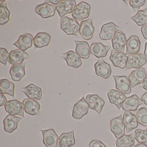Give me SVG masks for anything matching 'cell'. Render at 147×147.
Returning <instances> with one entry per match:
<instances>
[{"label": "cell", "instance_id": "obj_1", "mask_svg": "<svg viewBox=\"0 0 147 147\" xmlns=\"http://www.w3.org/2000/svg\"><path fill=\"white\" fill-rule=\"evenodd\" d=\"M61 30L68 35L79 36L80 25L74 19L64 17L61 20Z\"/></svg>", "mask_w": 147, "mask_h": 147}, {"label": "cell", "instance_id": "obj_2", "mask_svg": "<svg viewBox=\"0 0 147 147\" xmlns=\"http://www.w3.org/2000/svg\"><path fill=\"white\" fill-rule=\"evenodd\" d=\"M91 7L86 2L82 1L76 5L72 12V16L78 21H83L88 18L90 15Z\"/></svg>", "mask_w": 147, "mask_h": 147}, {"label": "cell", "instance_id": "obj_3", "mask_svg": "<svg viewBox=\"0 0 147 147\" xmlns=\"http://www.w3.org/2000/svg\"><path fill=\"white\" fill-rule=\"evenodd\" d=\"M147 61L144 54L137 53L129 55L125 70L126 71L131 68L136 69L140 68L146 64Z\"/></svg>", "mask_w": 147, "mask_h": 147}, {"label": "cell", "instance_id": "obj_4", "mask_svg": "<svg viewBox=\"0 0 147 147\" xmlns=\"http://www.w3.org/2000/svg\"><path fill=\"white\" fill-rule=\"evenodd\" d=\"M89 106L84 97L74 104L72 111V117L76 119H81L88 113Z\"/></svg>", "mask_w": 147, "mask_h": 147}, {"label": "cell", "instance_id": "obj_5", "mask_svg": "<svg viewBox=\"0 0 147 147\" xmlns=\"http://www.w3.org/2000/svg\"><path fill=\"white\" fill-rule=\"evenodd\" d=\"M111 131L119 139L125 134V125L123 122L122 114L113 119L110 122Z\"/></svg>", "mask_w": 147, "mask_h": 147}, {"label": "cell", "instance_id": "obj_6", "mask_svg": "<svg viewBox=\"0 0 147 147\" xmlns=\"http://www.w3.org/2000/svg\"><path fill=\"white\" fill-rule=\"evenodd\" d=\"M5 108L7 112L11 115H19L25 118L24 105L17 100H12L7 101L5 105Z\"/></svg>", "mask_w": 147, "mask_h": 147}, {"label": "cell", "instance_id": "obj_7", "mask_svg": "<svg viewBox=\"0 0 147 147\" xmlns=\"http://www.w3.org/2000/svg\"><path fill=\"white\" fill-rule=\"evenodd\" d=\"M57 6L47 3L38 5L35 8L36 13L43 18H49L55 16Z\"/></svg>", "mask_w": 147, "mask_h": 147}, {"label": "cell", "instance_id": "obj_8", "mask_svg": "<svg viewBox=\"0 0 147 147\" xmlns=\"http://www.w3.org/2000/svg\"><path fill=\"white\" fill-rule=\"evenodd\" d=\"M86 100L90 109L96 111L98 114L100 115L105 104L104 100L97 94H89L86 97Z\"/></svg>", "mask_w": 147, "mask_h": 147}, {"label": "cell", "instance_id": "obj_9", "mask_svg": "<svg viewBox=\"0 0 147 147\" xmlns=\"http://www.w3.org/2000/svg\"><path fill=\"white\" fill-rule=\"evenodd\" d=\"M76 3L75 0H61L56 8L60 18H62L66 14L72 13Z\"/></svg>", "mask_w": 147, "mask_h": 147}, {"label": "cell", "instance_id": "obj_10", "mask_svg": "<svg viewBox=\"0 0 147 147\" xmlns=\"http://www.w3.org/2000/svg\"><path fill=\"white\" fill-rule=\"evenodd\" d=\"M115 82V87L117 90L124 94H129L131 92V85L126 76H113Z\"/></svg>", "mask_w": 147, "mask_h": 147}, {"label": "cell", "instance_id": "obj_11", "mask_svg": "<svg viewBox=\"0 0 147 147\" xmlns=\"http://www.w3.org/2000/svg\"><path fill=\"white\" fill-rule=\"evenodd\" d=\"M128 57L124 53L112 50L110 57V61L115 67L124 69L127 63Z\"/></svg>", "mask_w": 147, "mask_h": 147}, {"label": "cell", "instance_id": "obj_12", "mask_svg": "<svg viewBox=\"0 0 147 147\" xmlns=\"http://www.w3.org/2000/svg\"><path fill=\"white\" fill-rule=\"evenodd\" d=\"M43 136V142L46 147H57L58 136L53 129L40 130Z\"/></svg>", "mask_w": 147, "mask_h": 147}, {"label": "cell", "instance_id": "obj_13", "mask_svg": "<svg viewBox=\"0 0 147 147\" xmlns=\"http://www.w3.org/2000/svg\"><path fill=\"white\" fill-rule=\"evenodd\" d=\"M144 102L136 94H133L126 98L122 104V107L125 111H135L140 105L144 104Z\"/></svg>", "mask_w": 147, "mask_h": 147}, {"label": "cell", "instance_id": "obj_14", "mask_svg": "<svg viewBox=\"0 0 147 147\" xmlns=\"http://www.w3.org/2000/svg\"><path fill=\"white\" fill-rule=\"evenodd\" d=\"M94 67L96 74L104 79L109 78L111 74V68L110 64L102 59L98 60L94 64Z\"/></svg>", "mask_w": 147, "mask_h": 147}, {"label": "cell", "instance_id": "obj_15", "mask_svg": "<svg viewBox=\"0 0 147 147\" xmlns=\"http://www.w3.org/2000/svg\"><path fill=\"white\" fill-rule=\"evenodd\" d=\"M94 31V28L91 19L81 22L80 34L85 40H89L92 39Z\"/></svg>", "mask_w": 147, "mask_h": 147}, {"label": "cell", "instance_id": "obj_16", "mask_svg": "<svg viewBox=\"0 0 147 147\" xmlns=\"http://www.w3.org/2000/svg\"><path fill=\"white\" fill-rule=\"evenodd\" d=\"M31 57L25 51L20 49H18L11 51L8 62L13 65L22 64L25 60Z\"/></svg>", "mask_w": 147, "mask_h": 147}, {"label": "cell", "instance_id": "obj_17", "mask_svg": "<svg viewBox=\"0 0 147 147\" xmlns=\"http://www.w3.org/2000/svg\"><path fill=\"white\" fill-rule=\"evenodd\" d=\"M146 76L147 73L144 68L141 67L132 71L129 76L131 87H134L137 85L142 83Z\"/></svg>", "mask_w": 147, "mask_h": 147}, {"label": "cell", "instance_id": "obj_18", "mask_svg": "<svg viewBox=\"0 0 147 147\" xmlns=\"http://www.w3.org/2000/svg\"><path fill=\"white\" fill-rule=\"evenodd\" d=\"M61 56L66 61L68 66L74 68H78L82 64L80 57L73 51H69L61 55Z\"/></svg>", "mask_w": 147, "mask_h": 147}, {"label": "cell", "instance_id": "obj_19", "mask_svg": "<svg viewBox=\"0 0 147 147\" xmlns=\"http://www.w3.org/2000/svg\"><path fill=\"white\" fill-rule=\"evenodd\" d=\"M111 42L113 48L114 50L124 53L125 46L126 44L127 40L123 32L122 31L117 32L112 39Z\"/></svg>", "mask_w": 147, "mask_h": 147}, {"label": "cell", "instance_id": "obj_20", "mask_svg": "<svg viewBox=\"0 0 147 147\" xmlns=\"http://www.w3.org/2000/svg\"><path fill=\"white\" fill-rule=\"evenodd\" d=\"M107 97L110 103L116 105L118 110H120L122 104L126 98L123 93L114 89H111L109 91Z\"/></svg>", "mask_w": 147, "mask_h": 147}, {"label": "cell", "instance_id": "obj_21", "mask_svg": "<svg viewBox=\"0 0 147 147\" xmlns=\"http://www.w3.org/2000/svg\"><path fill=\"white\" fill-rule=\"evenodd\" d=\"M22 118L9 114L3 120L4 130L7 133H11L18 128V123Z\"/></svg>", "mask_w": 147, "mask_h": 147}, {"label": "cell", "instance_id": "obj_22", "mask_svg": "<svg viewBox=\"0 0 147 147\" xmlns=\"http://www.w3.org/2000/svg\"><path fill=\"white\" fill-rule=\"evenodd\" d=\"M21 91L30 99L40 100L42 98V90L40 87L31 83L21 89Z\"/></svg>", "mask_w": 147, "mask_h": 147}, {"label": "cell", "instance_id": "obj_23", "mask_svg": "<svg viewBox=\"0 0 147 147\" xmlns=\"http://www.w3.org/2000/svg\"><path fill=\"white\" fill-rule=\"evenodd\" d=\"M23 104L24 107L25 112L31 116L36 115L40 112V105L36 100L26 98L24 100Z\"/></svg>", "mask_w": 147, "mask_h": 147}, {"label": "cell", "instance_id": "obj_24", "mask_svg": "<svg viewBox=\"0 0 147 147\" xmlns=\"http://www.w3.org/2000/svg\"><path fill=\"white\" fill-rule=\"evenodd\" d=\"M111 49V46H106L101 42L93 43L90 46L91 54L98 58L106 57Z\"/></svg>", "mask_w": 147, "mask_h": 147}, {"label": "cell", "instance_id": "obj_25", "mask_svg": "<svg viewBox=\"0 0 147 147\" xmlns=\"http://www.w3.org/2000/svg\"><path fill=\"white\" fill-rule=\"evenodd\" d=\"M123 122L126 127V133L136 129L138 126L136 117L130 111H125L123 117Z\"/></svg>", "mask_w": 147, "mask_h": 147}, {"label": "cell", "instance_id": "obj_26", "mask_svg": "<svg viewBox=\"0 0 147 147\" xmlns=\"http://www.w3.org/2000/svg\"><path fill=\"white\" fill-rule=\"evenodd\" d=\"M76 46V52L80 58L87 59L89 58L91 54V50L88 43L86 41L74 40Z\"/></svg>", "mask_w": 147, "mask_h": 147}, {"label": "cell", "instance_id": "obj_27", "mask_svg": "<svg viewBox=\"0 0 147 147\" xmlns=\"http://www.w3.org/2000/svg\"><path fill=\"white\" fill-rule=\"evenodd\" d=\"M75 144L74 130L61 134L57 141L59 147H70Z\"/></svg>", "mask_w": 147, "mask_h": 147}, {"label": "cell", "instance_id": "obj_28", "mask_svg": "<svg viewBox=\"0 0 147 147\" xmlns=\"http://www.w3.org/2000/svg\"><path fill=\"white\" fill-rule=\"evenodd\" d=\"M33 39L32 35L26 33L20 36L18 40L16 42L13 44V45L25 51L32 46Z\"/></svg>", "mask_w": 147, "mask_h": 147}, {"label": "cell", "instance_id": "obj_29", "mask_svg": "<svg viewBox=\"0 0 147 147\" xmlns=\"http://www.w3.org/2000/svg\"><path fill=\"white\" fill-rule=\"evenodd\" d=\"M26 63L20 64H14L11 67L10 74L12 79L14 81L19 82L25 76V67Z\"/></svg>", "mask_w": 147, "mask_h": 147}, {"label": "cell", "instance_id": "obj_30", "mask_svg": "<svg viewBox=\"0 0 147 147\" xmlns=\"http://www.w3.org/2000/svg\"><path fill=\"white\" fill-rule=\"evenodd\" d=\"M125 55L137 54L140 50L141 42L138 37L131 36L127 40Z\"/></svg>", "mask_w": 147, "mask_h": 147}, {"label": "cell", "instance_id": "obj_31", "mask_svg": "<svg viewBox=\"0 0 147 147\" xmlns=\"http://www.w3.org/2000/svg\"><path fill=\"white\" fill-rule=\"evenodd\" d=\"M51 40V36L47 32H39L33 39L35 47L42 48L49 45Z\"/></svg>", "mask_w": 147, "mask_h": 147}, {"label": "cell", "instance_id": "obj_32", "mask_svg": "<svg viewBox=\"0 0 147 147\" xmlns=\"http://www.w3.org/2000/svg\"><path fill=\"white\" fill-rule=\"evenodd\" d=\"M15 86L7 79L0 80V91L3 94H7L14 97Z\"/></svg>", "mask_w": 147, "mask_h": 147}, {"label": "cell", "instance_id": "obj_33", "mask_svg": "<svg viewBox=\"0 0 147 147\" xmlns=\"http://www.w3.org/2000/svg\"><path fill=\"white\" fill-rule=\"evenodd\" d=\"M135 144V137L132 134L125 135L117 140V147H131Z\"/></svg>", "mask_w": 147, "mask_h": 147}, {"label": "cell", "instance_id": "obj_34", "mask_svg": "<svg viewBox=\"0 0 147 147\" xmlns=\"http://www.w3.org/2000/svg\"><path fill=\"white\" fill-rule=\"evenodd\" d=\"M130 18L134 21L138 26L147 24V8L138 11L136 14Z\"/></svg>", "mask_w": 147, "mask_h": 147}, {"label": "cell", "instance_id": "obj_35", "mask_svg": "<svg viewBox=\"0 0 147 147\" xmlns=\"http://www.w3.org/2000/svg\"><path fill=\"white\" fill-rule=\"evenodd\" d=\"M11 14L5 2L0 4V25H5L10 20Z\"/></svg>", "mask_w": 147, "mask_h": 147}, {"label": "cell", "instance_id": "obj_36", "mask_svg": "<svg viewBox=\"0 0 147 147\" xmlns=\"http://www.w3.org/2000/svg\"><path fill=\"white\" fill-rule=\"evenodd\" d=\"M136 117L138 123L142 126H147V109L143 107L139 108L136 112Z\"/></svg>", "mask_w": 147, "mask_h": 147}, {"label": "cell", "instance_id": "obj_37", "mask_svg": "<svg viewBox=\"0 0 147 147\" xmlns=\"http://www.w3.org/2000/svg\"><path fill=\"white\" fill-rule=\"evenodd\" d=\"M120 29H121L120 27L116 25L113 22L107 23V24L104 25L101 27L100 33L99 34L100 38L106 34L107 33H109L112 31L117 30L118 31H119Z\"/></svg>", "mask_w": 147, "mask_h": 147}, {"label": "cell", "instance_id": "obj_38", "mask_svg": "<svg viewBox=\"0 0 147 147\" xmlns=\"http://www.w3.org/2000/svg\"><path fill=\"white\" fill-rule=\"evenodd\" d=\"M135 138L138 143H143L147 145V131L137 129L135 131Z\"/></svg>", "mask_w": 147, "mask_h": 147}, {"label": "cell", "instance_id": "obj_39", "mask_svg": "<svg viewBox=\"0 0 147 147\" xmlns=\"http://www.w3.org/2000/svg\"><path fill=\"white\" fill-rule=\"evenodd\" d=\"M10 54L7 50L5 48H0V62L4 64L5 66H7V61L9 60Z\"/></svg>", "mask_w": 147, "mask_h": 147}, {"label": "cell", "instance_id": "obj_40", "mask_svg": "<svg viewBox=\"0 0 147 147\" xmlns=\"http://www.w3.org/2000/svg\"><path fill=\"white\" fill-rule=\"evenodd\" d=\"M145 0H131L129 4L130 6L133 8L134 11L136 12L141 7L145 4Z\"/></svg>", "mask_w": 147, "mask_h": 147}, {"label": "cell", "instance_id": "obj_41", "mask_svg": "<svg viewBox=\"0 0 147 147\" xmlns=\"http://www.w3.org/2000/svg\"><path fill=\"white\" fill-rule=\"evenodd\" d=\"M89 147H107V146L101 141L93 140L90 142Z\"/></svg>", "mask_w": 147, "mask_h": 147}, {"label": "cell", "instance_id": "obj_42", "mask_svg": "<svg viewBox=\"0 0 147 147\" xmlns=\"http://www.w3.org/2000/svg\"><path fill=\"white\" fill-rule=\"evenodd\" d=\"M7 101V99L5 95L2 93H0V107L5 106Z\"/></svg>", "mask_w": 147, "mask_h": 147}, {"label": "cell", "instance_id": "obj_43", "mask_svg": "<svg viewBox=\"0 0 147 147\" xmlns=\"http://www.w3.org/2000/svg\"><path fill=\"white\" fill-rule=\"evenodd\" d=\"M141 32L144 39L147 40V24L143 26L141 28Z\"/></svg>", "mask_w": 147, "mask_h": 147}, {"label": "cell", "instance_id": "obj_44", "mask_svg": "<svg viewBox=\"0 0 147 147\" xmlns=\"http://www.w3.org/2000/svg\"><path fill=\"white\" fill-rule=\"evenodd\" d=\"M60 1L59 0H47V1H45V2H47V3H51V4H54V5H58L60 3Z\"/></svg>", "mask_w": 147, "mask_h": 147}, {"label": "cell", "instance_id": "obj_45", "mask_svg": "<svg viewBox=\"0 0 147 147\" xmlns=\"http://www.w3.org/2000/svg\"><path fill=\"white\" fill-rule=\"evenodd\" d=\"M142 100L144 104L147 105V92L144 93L142 97Z\"/></svg>", "mask_w": 147, "mask_h": 147}, {"label": "cell", "instance_id": "obj_46", "mask_svg": "<svg viewBox=\"0 0 147 147\" xmlns=\"http://www.w3.org/2000/svg\"><path fill=\"white\" fill-rule=\"evenodd\" d=\"M142 85L143 88L147 91V77H146L144 80L143 82L142 83Z\"/></svg>", "mask_w": 147, "mask_h": 147}, {"label": "cell", "instance_id": "obj_47", "mask_svg": "<svg viewBox=\"0 0 147 147\" xmlns=\"http://www.w3.org/2000/svg\"><path fill=\"white\" fill-rule=\"evenodd\" d=\"M131 147H147V145H145L144 144L140 143L132 146Z\"/></svg>", "mask_w": 147, "mask_h": 147}, {"label": "cell", "instance_id": "obj_48", "mask_svg": "<svg viewBox=\"0 0 147 147\" xmlns=\"http://www.w3.org/2000/svg\"><path fill=\"white\" fill-rule=\"evenodd\" d=\"M144 55L146 57V59L147 60V42L145 43V49H144Z\"/></svg>", "mask_w": 147, "mask_h": 147}, {"label": "cell", "instance_id": "obj_49", "mask_svg": "<svg viewBox=\"0 0 147 147\" xmlns=\"http://www.w3.org/2000/svg\"></svg>", "mask_w": 147, "mask_h": 147}, {"label": "cell", "instance_id": "obj_50", "mask_svg": "<svg viewBox=\"0 0 147 147\" xmlns=\"http://www.w3.org/2000/svg\"></svg>", "mask_w": 147, "mask_h": 147}]
</instances>
